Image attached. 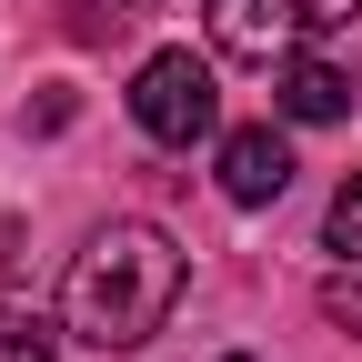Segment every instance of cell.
<instances>
[{
    "instance_id": "1",
    "label": "cell",
    "mask_w": 362,
    "mask_h": 362,
    "mask_svg": "<svg viewBox=\"0 0 362 362\" xmlns=\"http://www.w3.org/2000/svg\"><path fill=\"white\" fill-rule=\"evenodd\" d=\"M181 282H192V262H181V242L161 232V221H111V232H90V252L71 262L61 312H71L81 342H101V352H141V342L171 322Z\"/></svg>"
},
{
    "instance_id": "2",
    "label": "cell",
    "mask_w": 362,
    "mask_h": 362,
    "mask_svg": "<svg viewBox=\"0 0 362 362\" xmlns=\"http://www.w3.org/2000/svg\"><path fill=\"white\" fill-rule=\"evenodd\" d=\"M131 121H141L161 151H192V141H211V131H221L211 61H192V51H151L141 71H131Z\"/></svg>"
},
{
    "instance_id": "3",
    "label": "cell",
    "mask_w": 362,
    "mask_h": 362,
    "mask_svg": "<svg viewBox=\"0 0 362 362\" xmlns=\"http://www.w3.org/2000/svg\"><path fill=\"white\" fill-rule=\"evenodd\" d=\"M302 30H312V21L292 11V0H211V40H221L232 61H262V71H282Z\"/></svg>"
},
{
    "instance_id": "4",
    "label": "cell",
    "mask_w": 362,
    "mask_h": 362,
    "mask_svg": "<svg viewBox=\"0 0 362 362\" xmlns=\"http://www.w3.org/2000/svg\"><path fill=\"white\" fill-rule=\"evenodd\" d=\"M221 192H232L242 211L282 202V192H292V141H282L272 121H252V131H221Z\"/></svg>"
},
{
    "instance_id": "5",
    "label": "cell",
    "mask_w": 362,
    "mask_h": 362,
    "mask_svg": "<svg viewBox=\"0 0 362 362\" xmlns=\"http://www.w3.org/2000/svg\"><path fill=\"white\" fill-rule=\"evenodd\" d=\"M272 101H282L292 121H342V111H352V81H342L332 61H302V51H292L282 81H272Z\"/></svg>"
},
{
    "instance_id": "6",
    "label": "cell",
    "mask_w": 362,
    "mask_h": 362,
    "mask_svg": "<svg viewBox=\"0 0 362 362\" xmlns=\"http://www.w3.org/2000/svg\"><path fill=\"white\" fill-rule=\"evenodd\" d=\"M61 352V332L40 322V312H21V302H0V362H51Z\"/></svg>"
},
{
    "instance_id": "7",
    "label": "cell",
    "mask_w": 362,
    "mask_h": 362,
    "mask_svg": "<svg viewBox=\"0 0 362 362\" xmlns=\"http://www.w3.org/2000/svg\"><path fill=\"white\" fill-rule=\"evenodd\" d=\"M322 242H332L342 262H362V171L342 181V192H332V221H322Z\"/></svg>"
},
{
    "instance_id": "8",
    "label": "cell",
    "mask_w": 362,
    "mask_h": 362,
    "mask_svg": "<svg viewBox=\"0 0 362 362\" xmlns=\"http://www.w3.org/2000/svg\"><path fill=\"white\" fill-rule=\"evenodd\" d=\"M292 11H302V21H312V30H342V21H352V11H362V0H292Z\"/></svg>"
},
{
    "instance_id": "9",
    "label": "cell",
    "mask_w": 362,
    "mask_h": 362,
    "mask_svg": "<svg viewBox=\"0 0 362 362\" xmlns=\"http://www.w3.org/2000/svg\"><path fill=\"white\" fill-rule=\"evenodd\" d=\"M221 362H252V352H221Z\"/></svg>"
}]
</instances>
